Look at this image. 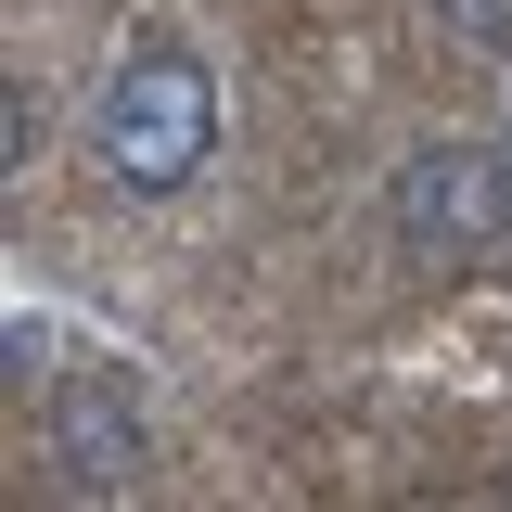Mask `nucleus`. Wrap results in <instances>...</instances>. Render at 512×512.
Segmentation results:
<instances>
[{
	"label": "nucleus",
	"instance_id": "f257e3e1",
	"mask_svg": "<svg viewBox=\"0 0 512 512\" xmlns=\"http://www.w3.org/2000/svg\"><path fill=\"white\" fill-rule=\"evenodd\" d=\"M205 141H218V77H205V52L128 39L116 77H103V167L128 192H180L205 167Z\"/></svg>",
	"mask_w": 512,
	"mask_h": 512
},
{
	"label": "nucleus",
	"instance_id": "f03ea898",
	"mask_svg": "<svg viewBox=\"0 0 512 512\" xmlns=\"http://www.w3.org/2000/svg\"><path fill=\"white\" fill-rule=\"evenodd\" d=\"M397 231L423 256H487L512 231V180L500 154H474V141H423L410 167H397Z\"/></svg>",
	"mask_w": 512,
	"mask_h": 512
},
{
	"label": "nucleus",
	"instance_id": "7ed1b4c3",
	"mask_svg": "<svg viewBox=\"0 0 512 512\" xmlns=\"http://www.w3.org/2000/svg\"><path fill=\"white\" fill-rule=\"evenodd\" d=\"M52 461H64V487H90V500L128 487V474H141V397H128L116 372H77L52 397Z\"/></svg>",
	"mask_w": 512,
	"mask_h": 512
},
{
	"label": "nucleus",
	"instance_id": "20e7f679",
	"mask_svg": "<svg viewBox=\"0 0 512 512\" xmlns=\"http://www.w3.org/2000/svg\"><path fill=\"white\" fill-rule=\"evenodd\" d=\"M436 13L474 39V52H512V0H436Z\"/></svg>",
	"mask_w": 512,
	"mask_h": 512
}]
</instances>
